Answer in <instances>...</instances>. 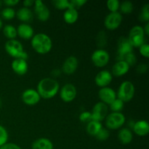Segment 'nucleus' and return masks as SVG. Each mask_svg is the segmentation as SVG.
I'll use <instances>...</instances> for the list:
<instances>
[{"mask_svg": "<svg viewBox=\"0 0 149 149\" xmlns=\"http://www.w3.org/2000/svg\"><path fill=\"white\" fill-rule=\"evenodd\" d=\"M132 130L135 134L140 137H144L149 133V124L146 120H139L135 122Z\"/></svg>", "mask_w": 149, "mask_h": 149, "instance_id": "obj_20", "label": "nucleus"}, {"mask_svg": "<svg viewBox=\"0 0 149 149\" xmlns=\"http://www.w3.org/2000/svg\"><path fill=\"white\" fill-rule=\"evenodd\" d=\"M52 4L55 6V8L58 10H67L71 8L70 1L68 0H53L52 1Z\"/></svg>", "mask_w": 149, "mask_h": 149, "instance_id": "obj_31", "label": "nucleus"}, {"mask_svg": "<svg viewBox=\"0 0 149 149\" xmlns=\"http://www.w3.org/2000/svg\"><path fill=\"white\" fill-rule=\"evenodd\" d=\"M106 126L109 130L120 129L125 123V116L122 112H111L105 119Z\"/></svg>", "mask_w": 149, "mask_h": 149, "instance_id": "obj_5", "label": "nucleus"}, {"mask_svg": "<svg viewBox=\"0 0 149 149\" xmlns=\"http://www.w3.org/2000/svg\"><path fill=\"white\" fill-rule=\"evenodd\" d=\"M139 52L142 56L144 58H148L149 57V45L147 43H144L139 47Z\"/></svg>", "mask_w": 149, "mask_h": 149, "instance_id": "obj_37", "label": "nucleus"}, {"mask_svg": "<svg viewBox=\"0 0 149 149\" xmlns=\"http://www.w3.org/2000/svg\"><path fill=\"white\" fill-rule=\"evenodd\" d=\"M148 66L146 63H140L137 65L136 71L138 74H145L147 71H148Z\"/></svg>", "mask_w": 149, "mask_h": 149, "instance_id": "obj_40", "label": "nucleus"}, {"mask_svg": "<svg viewBox=\"0 0 149 149\" xmlns=\"http://www.w3.org/2000/svg\"><path fill=\"white\" fill-rule=\"evenodd\" d=\"M79 17L78 10L74 8H69L65 10L63 13V19L68 24H74Z\"/></svg>", "mask_w": 149, "mask_h": 149, "instance_id": "obj_24", "label": "nucleus"}, {"mask_svg": "<svg viewBox=\"0 0 149 149\" xmlns=\"http://www.w3.org/2000/svg\"><path fill=\"white\" fill-rule=\"evenodd\" d=\"M98 97L100 102L106 105H110L116 98V93L112 88L109 87H102L98 92Z\"/></svg>", "mask_w": 149, "mask_h": 149, "instance_id": "obj_14", "label": "nucleus"}, {"mask_svg": "<svg viewBox=\"0 0 149 149\" xmlns=\"http://www.w3.org/2000/svg\"><path fill=\"white\" fill-rule=\"evenodd\" d=\"M91 61L95 66L103 68L109 63L110 61V55L104 49H97L92 54Z\"/></svg>", "mask_w": 149, "mask_h": 149, "instance_id": "obj_7", "label": "nucleus"}, {"mask_svg": "<svg viewBox=\"0 0 149 149\" xmlns=\"http://www.w3.org/2000/svg\"><path fill=\"white\" fill-rule=\"evenodd\" d=\"M17 35L23 39H31L34 35V31L31 26L28 23H21L17 26Z\"/></svg>", "mask_w": 149, "mask_h": 149, "instance_id": "obj_18", "label": "nucleus"}, {"mask_svg": "<svg viewBox=\"0 0 149 149\" xmlns=\"http://www.w3.org/2000/svg\"><path fill=\"white\" fill-rule=\"evenodd\" d=\"M113 80V75L107 70H102L99 71L95 77V82L96 85L100 87H108Z\"/></svg>", "mask_w": 149, "mask_h": 149, "instance_id": "obj_15", "label": "nucleus"}, {"mask_svg": "<svg viewBox=\"0 0 149 149\" xmlns=\"http://www.w3.org/2000/svg\"><path fill=\"white\" fill-rule=\"evenodd\" d=\"M32 149H53L52 141L47 138H40L35 140L31 144Z\"/></svg>", "mask_w": 149, "mask_h": 149, "instance_id": "obj_21", "label": "nucleus"}, {"mask_svg": "<svg viewBox=\"0 0 149 149\" xmlns=\"http://www.w3.org/2000/svg\"><path fill=\"white\" fill-rule=\"evenodd\" d=\"M31 45L32 48L41 55L49 53L52 47V39L45 33H39L33 35L31 39Z\"/></svg>", "mask_w": 149, "mask_h": 149, "instance_id": "obj_2", "label": "nucleus"}, {"mask_svg": "<svg viewBox=\"0 0 149 149\" xmlns=\"http://www.w3.org/2000/svg\"><path fill=\"white\" fill-rule=\"evenodd\" d=\"M132 51H133V47L132 46L127 38L125 36L119 38L117 47L118 61H121L124 56H125L127 54L132 52Z\"/></svg>", "mask_w": 149, "mask_h": 149, "instance_id": "obj_12", "label": "nucleus"}, {"mask_svg": "<svg viewBox=\"0 0 149 149\" xmlns=\"http://www.w3.org/2000/svg\"><path fill=\"white\" fill-rule=\"evenodd\" d=\"M16 16L20 21L27 23L33 19V13L30 8L23 7L16 12Z\"/></svg>", "mask_w": 149, "mask_h": 149, "instance_id": "obj_23", "label": "nucleus"}, {"mask_svg": "<svg viewBox=\"0 0 149 149\" xmlns=\"http://www.w3.org/2000/svg\"><path fill=\"white\" fill-rule=\"evenodd\" d=\"M133 134L129 128H122L118 132V139L123 145H127L132 141Z\"/></svg>", "mask_w": 149, "mask_h": 149, "instance_id": "obj_22", "label": "nucleus"}, {"mask_svg": "<svg viewBox=\"0 0 149 149\" xmlns=\"http://www.w3.org/2000/svg\"><path fill=\"white\" fill-rule=\"evenodd\" d=\"M2 26H3V23H2V20H1V19L0 18V29H1V28H2Z\"/></svg>", "mask_w": 149, "mask_h": 149, "instance_id": "obj_45", "label": "nucleus"}, {"mask_svg": "<svg viewBox=\"0 0 149 149\" xmlns=\"http://www.w3.org/2000/svg\"><path fill=\"white\" fill-rule=\"evenodd\" d=\"M4 49L6 52L11 57L16 58H20V59L25 60L27 61L29 58V55L27 52L24 50L23 45L21 42H19L16 39H10L7 41L4 45Z\"/></svg>", "mask_w": 149, "mask_h": 149, "instance_id": "obj_3", "label": "nucleus"}, {"mask_svg": "<svg viewBox=\"0 0 149 149\" xmlns=\"http://www.w3.org/2000/svg\"><path fill=\"white\" fill-rule=\"evenodd\" d=\"M23 4L25 7L29 8V7L33 6V4H34V1H33V0H25V1H23Z\"/></svg>", "mask_w": 149, "mask_h": 149, "instance_id": "obj_43", "label": "nucleus"}, {"mask_svg": "<svg viewBox=\"0 0 149 149\" xmlns=\"http://www.w3.org/2000/svg\"><path fill=\"white\" fill-rule=\"evenodd\" d=\"M69 1L70 4H71V8H74L76 10L82 7L84 4L87 3L86 0H71Z\"/></svg>", "mask_w": 149, "mask_h": 149, "instance_id": "obj_39", "label": "nucleus"}, {"mask_svg": "<svg viewBox=\"0 0 149 149\" xmlns=\"http://www.w3.org/2000/svg\"><path fill=\"white\" fill-rule=\"evenodd\" d=\"M19 2H20L19 0H4L3 1V4H5L8 7H12L13 6L17 5Z\"/></svg>", "mask_w": 149, "mask_h": 149, "instance_id": "obj_42", "label": "nucleus"}, {"mask_svg": "<svg viewBox=\"0 0 149 149\" xmlns=\"http://www.w3.org/2000/svg\"><path fill=\"white\" fill-rule=\"evenodd\" d=\"M134 10V4L130 1H124L119 5V13L121 14H130Z\"/></svg>", "mask_w": 149, "mask_h": 149, "instance_id": "obj_27", "label": "nucleus"}, {"mask_svg": "<svg viewBox=\"0 0 149 149\" xmlns=\"http://www.w3.org/2000/svg\"><path fill=\"white\" fill-rule=\"evenodd\" d=\"M140 19L141 21H144L148 23L149 20V4H146L143 6L141 9V14H140Z\"/></svg>", "mask_w": 149, "mask_h": 149, "instance_id": "obj_35", "label": "nucleus"}, {"mask_svg": "<svg viewBox=\"0 0 149 149\" xmlns=\"http://www.w3.org/2000/svg\"><path fill=\"white\" fill-rule=\"evenodd\" d=\"M8 138L9 135L7 130L3 126L0 125V147L7 143Z\"/></svg>", "mask_w": 149, "mask_h": 149, "instance_id": "obj_36", "label": "nucleus"}, {"mask_svg": "<svg viewBox=\"0 0 149 149\" xmlns=\"http://www.w3.org/2000/svg\"><path fill=\"white\" fill-rule=\"evenodd\" d=\"M78 59L77 57L73 56V55L68 57L63 63L62 71L67 75L73 74L77 71L78 68Z\"/></svg>", "mask_w": 149, "mask_h": 149, "instance_id": "obj_16", "label": "nucleus"}, {"mask_svg": "<svg viewBox=\"0 0 149 149\" xmlns=\"http://www.w3.org/2000/svg\"><path fill=\"white\" fill-rule=\"evenodd\" d=\"M1 15L4 20H13L16 15V12L13 7H5L1 12Z\"/></svg>", "mask_w": 149, "mask_h": 149, "instance_id": "obj_29", "label": "nucleus"}, {"mask_svg": "<svg viewBox=\"0 0 149 149\" xmlns=\"http://www.w3.org/2000/svg\"><path fill=\"white\" fill-rule=\"evenodd\" d=\"M91 114L92 120L101 122L106 119L107 115L109 114V107L105 103L98 102L93 106Z\"/></svg>", "mask_w": 149, "mask_h": 149, "instance_id": "obj_9", "label": "nucleus"}, {"mask_svg": "<svg viewBox=\"0 0 149 149\" xmlns=\"http://www.w3.org/2000/svg\"><path fill=\"white\" fill-rule=\"evenodd\" d=\"M33 7H34L35 14L36 15V17L40 21H47L49 18L50 11L42 0L34 1Z\"/></svg>", "mask_w": 149, "mask_h": 149, "instance_id": "obj_11", "label": "nucleus"}, {"mask_svg": "<svg viewBox=\"0 0 149 149\" xmlns=\"http://www.w3.org/2000/svg\"><path fill=\"white\" fill-rule=\"evenodd\" d=\"M102 127H103V125H102L101 122L91 120L87 122L86 130H87V132L89 135H91V136L95 137V135L102 129Z\"/></svg>", "mask_w": 149, "mask_h": 149, "instance_id": "obj_25", "label": "nucleus"}, {"mask_svg": "<svg viewBox=\"0 0 149 149\" xmlns=\"http://www.w3.org/2000/svg\"><path fill=\"white\" fill-rule=\"evenodd\" d=\"M11 67L13 71L17 75L23 76L27 73L29 65L27 61L20 58L14 59L12 62Z\"/></svg>", "mask_w": 149, "mask_h": 149, "instance_id": "obj_17", "label": "nucleus"}, {"mask_svg": "<svg viewBox=\"0 0 149 149\" xmlns=\"http://www.w3.org/2000/svg\"><path fill=\"white\" fill-rule=\"evenodd\" d=\"M3 33L5 36L6 38L10 39H15L17 35V29L15 26L12 25H6L3 29Z\"/></svg>", "mask_w": 149, "mask_h": 149, "instance_id": "obj_26", "label": "nucleus"}, {"mask_svg": "<svg viewBox=\"0 0 149 149\" xmlns=\"http://www.w3.org/2000/svg\"><path fill=\"white\" fill-rule=\"evenodd\" d=\"M143 31H144V33H145V35L146 36H148L149 35V23H146L145 26L143 28Z\"/></svg>", "mask_w": 149, "mask_h": 149, "instance_id": "obj_44", "label": "nucleus"}, {"mask_svg": "<svg viewBox=\"0 0 149 149\" xmlns=\"http://www.w3.org/2000/svg\"><path fill=\"white\" fill-rule=\"evenodd\" d=\"M135 92V89L133 83L127 80L119 85L118 92L116 93V97L122 100L124 103H127L133 98Z\"/></svg>", "mask_w": 149, "mask_h": 149, "instance_id": "obj_4", "label": "nucleus"}, {"mask_svg": "<svg viewBox=\"0 0 149 149\" xmlns=\"http://www.w3.org/2000/svg\"><path fill=\"white\" fill-rule=\"evenodd\" d=\"M130 65L124 61H118L112 67L111 74L116 77H120L127 74Z\"/></svg>", "mask_w": 149, "mask_h": 149, "instance_id": "obj_19", "label": "nucleus"}, {"mask_svg": "<svg viewBox=\"0 0 149 149\" xmlns=\"http://www.w3.org/2000/svg\"><path fill=\"white\" fill-rule=\"evenodd\" d=\"M60 90V84L55 79L47 77L41 79L36 87V91L41 98L51 99L55 97Z\"/></svg>", "mask_w": 149, "mask_h": 149, "instance_id": "obj_1", "label": "nucleus"}, {"mask_svg": "<svg viewBox=\"0 0 149 149\" xmlns=\"http://www.w3.org/2000/svg\"><path fill=\"white\" fill-rule=\"evenodd\" d=\"M96 44L100 47L99 49H103L107 44V35L104 31L99 32L96 37Z\"/></svg>", "mask_w": 149, "mask_h": 149, "instance_id": "obj_28", "label": "nucleus"}, {"mask_svg": "<svg viewBox=\"0 0 149 149\" xmlns=\"http://www.w3.org/2000/svg\"><path fill=\"white\" fill-rule=\"evenodd\" d=\"M124 106H125V103L117 97L109 105L110 109L112 112H121V111H122V109H124Z\"/></svg>", "mask_w": 149, "mask_h": 149, "instance_id": "obj_30", "label": "nucleus"}, {"mask_svg": "<svg viewBox=\"0 0 149 149\" xmlns=\"http://www.w3.org/2000/svg\"><path fill=\"white\" fill-rule=\"evenodd\" d=\"M1 105H2V101H1V97H0V109L1 108Z\"/></svg>", "mask_w": 149, "mask_h": 149, "instance_id": "obj_46", "label": "nucleus"}, {"mask_svg": "<svg viewBox=\"0 0 149 149\" xmlns=\"http://www.w3.org/2000/svg\"><path fill=\"white\" fill-rule=\"evenodd\" d=\"M110 137V132L107 128L102 127V129L95 135L96 139L99 141H106Z\"/></svg>", "mask_w": 149, "mask_h": 149, "instance_id": "obj_33", "label": "nucleus"}, {"mask_svg": "<svg viewBox=\"0 0 149 149\" xmlns=\"http://www.w3.org/2000/svg\"><path fill=\"white\" fill-rule=\"evenodd\" d=\"M79 120L82 122H89L92 120V114L90 111H84L80 113Z\"/></svg>", "mask_w": 149, "mask_h": 149, "instance_id": "obj_38", "label": "nucleus"}, {"mask_svg": "<svg viewBox=\"0 0 149 149\" xmlns=\"http://www.w3.org/2000/svg\"><path fill=\"white\" fill-rule=\"evenodd\" d=\"M127 39L133 48H139L141 45L145 43V33L143 27L141 26H133L130 31Z\"/></svg>", "mask_w": 149, "mask_h": 149, "instance_id": "obj_6", "label": "nucleus"}, {"mask_svg": "<svg viewBox=\"0 0 149 149\" xmlns=\"http://www.w3.org/2000/svg\"><path fill=\"white\" fill-rule=\"evenodd\" d=\"M0 149H22L17 144L14 143H7L4 146L0 147Z\"/></svg>", "mask_w": 149, "mask_h": 149, "instance_id": "obj_41", "label": "nucleus"}, {"mask_svg": "<svg viewBox=\"0 0 149 149\" xmlns=\"http://www.w3.org/2000/svg\"><path fill=\"white\" fill-rule=\"evenodd\" d=\"M21 99L25 104L28 106H35L41 100V97L36 90L27 89L21 95Z\"/></svg>", "mask_w": 149, "mask_h": 149, "instance_id": "obj_13", "label": "nucleus"}, {"mask_svg": "<svg viewBox=\"0 0 149 149\" xmlns=\"http://www.w3.org/2000/svg\"><path fill=\"white\" fill-rule=\"evenodd\" d=\"M77 90L75 86L72 84H65L60 90V97L63 101L70 103L77 97Z\"/></svg>", "mask_w": 149, "mask_h": 149, "instance_id": "obj_10", "label": "nucleus"}, {"mask_svg": "<svg viewBox=\"0 0 149 149\" xmlns=\"http://www.w3.org/2000/svg\"><path fill=\"white\" fill-rule=\"evenodd\" d=\"M121 61H124L130 65V67L135 65L137 63V58L135 56V54L133 52H130V53L127 54L125 56L123 57Z\"/></svg>", "mask_w": 149, "mask_h": 149, "instance_id": "obj_34", "label": "nucleus"}, {"mask_svg": "<svg viewBox=\"0 0 149 149\" xmlns=\"http://www.w3.org/2000/svg\"><path fill=\"white\" fill-rule=\"evenodd\" d=\"M3 4V1H0V7H1V5Z\"/></svg>", "mask_w": 149, "mask_h": 149, "instance_id": "obj_47", "label": "nucleus"}, {"mask_svg": "<svg viewBox=\"0 0 149 149\" xmlns=\"http://www.w3.org/2000/svg\"><path fill=\"white\" fill-rule=\"evenodd\" d=\"M122 15L119 12L110 13L106 15L104 20V26L108 30L113 31L120 26L122 24Z\"/></svg>", "mask_w": 149, "mask_h": 149, "instance_id": "obj_8", "label": "nucleus"}, {"mask_svg": "<svg viewBox=\"0 0 149 149\" xmlns=\"http://www.w3.org/2000/svg\"><path fill=\"white\" fill-rule=\"evenodd\" d=\"M119 5H120V2L118 0H109L106 2V6L110 13L119 12Z\"/></svg>", "mask_w": 149, "mask_h": 149, "instance_id": "obj_32", "label": "nucleus"}]
</instances>
